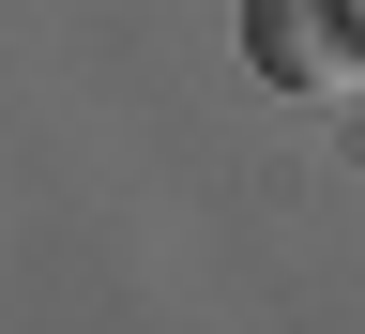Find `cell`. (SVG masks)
Returning a JSON list of instances; mask_svg holds the SVG:
<instances>
[{"label": "cell", "mask_w": 365, "mask_h": 334, "mask_svg": "<svg viewBox=\"0 0 365 334\" xmlns=\"http://www.w3.org/2000/svg\"><path fill=\"white\" fill-rule=\"evenodd\" d=\"M244 61L274 91H365V0H244Z\"/></svg>", "instance_id": "cell-1"}]
</instances>
